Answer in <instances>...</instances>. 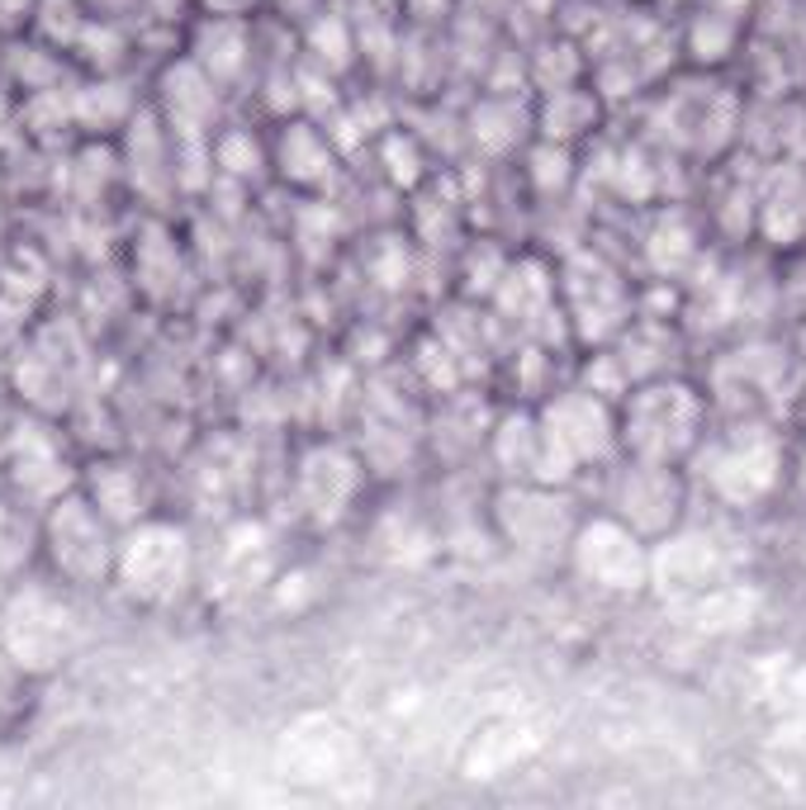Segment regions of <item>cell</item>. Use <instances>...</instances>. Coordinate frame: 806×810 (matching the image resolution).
Instances as JSON below:
<instances>
[{
    "label": "cell",
    "mask_w": 806,
    "mask_h": 810,
    "mask_svg": "<svg viewBox=\"0 0 806 810\" xmlns=\"http://www.w3.org/2000/svg\"><path fill=\"white\" fill-rule=\"evenodd\" d=\"M114 573L138 602H166L190 579L186 531L172 527V521H138V531L114 554Z\"/></svg>",
    "instance_id": "obj_1"
},
{
    "label": "cell",
    "mask_w": 806,
    "mask_h": 810,
    "mask_svg": "<svg viewBox=\"0 0 806 810\" xmlns=\"http://www.w3.org/2000/svg\"><path fill=\"white\" fill-rule=\"evenodd\" d=\"M48 554H53L62 579L100 583L114 569L120 546H110V521L86 494H66L53 502V517H48Z\"/></svg>",
    "instance_id": "obj_2"
},
{
    "label": "cell",
    "mask_w": 806,
    "mask_h": 810,
    "mask_svg": "<svg viewBox=\"0 0 806 810\" xmlns=\"http://www.w3.org/2000/svg\"><path fill=\"white\" fill-rule=\"evenodd\" d=\"M299 484H304V502L313 512L323 517H338L342 502L351 494V465L342 460L338 450H318L304 460V475H299Z\"/></svg>",
    "instance_id": "obj_3"
}]
</instances>
